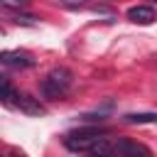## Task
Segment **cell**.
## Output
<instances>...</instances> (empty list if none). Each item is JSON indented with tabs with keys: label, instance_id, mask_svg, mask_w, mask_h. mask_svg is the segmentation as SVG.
Here are the masks:
<instances>
[{
	"label": "cell",
	"instance_id": "obj_5",
	"mask_svg": "<svg viewBox=\"0 0 157 157\" xmlns=\"http://www.w3.org/2000/svg\"><path fill=\"white\" fill-rule=\"evenodd\" d=\"M128 20L135 25H150V22H155V10L150 5H135L128 10Z\"/></svg>",
	"mask_w": 157,
	"mask_h": 157
},
{
	"label": "cell",
	"instance_id": "obj_12",
	"mask_svg": "<svg viewBox=\"0 0 157 157\" xmlns=\"http://www.w3.org/2000/svg\"><path fill=\"white\" fill-rule=\"evenodd\" d=\"M64 5H71V7H78V5H83L86 0H61Z\"/></svg>",
	"mask_w": 157,
	"mask_h": 157
},
{
	"label": "cell",
	"instance_id": "obj_8",
	"mask_svg": "<svg viewBox=\"0 0 157 157\" xmlns=\"http://www.w3.org/2000/svg\"><path fill=\"white\" fill-rule=\"evenodd\" d=\"M110 152H115V145H110L105 137H98L91 147V155H110Z\"/></svg>",
	"mask_w": 157,
	"mask_h": 157
},
{
	"label": "cell",
	"instance_id": "obj_6",
	"mask_svg": "<svg viewBox=\"0 0 157 157\" xmlns=\"http://www.w3.org/2000/svg\"><path fill=\"white\" fill-rule=\"evenodd\" d=\"M115 152H118V155H132V157H137V155L150 157V150H147L145 145L132 142V140H128V137H123V140H118V142H115Z\"/></svg>",
	"mask_w": 157,
	"mask_h": 157
},
{
	"label": "cell",
	"instance_id": "obj_11",
	"mask_svg": "<svg viewBox=\"0 0 157 157\" xmlns=\"http://www.w3.org/2000/svg\"><path fill=\"white\" fill-rule=\"evenodd\" d=\"M15 22H22V25H37V17H32V15H20V12H17Z\"/></svg>",
	"mask_w": 157,
	"mask_h": 157
},
{
	"label": "cell",
	"instance_id": "obj_1",
	"mask_svg": "<svg viewBox=\"0 0 157 157\" xmlns=\"http://www.w3.org/2000/svg\"><path fill=\"white\" fill-rule=\"evenodd\" d=\"M71 81H74V76H71L69 69H54V71L39 83V91H42L44 98H61V96L71 88Z\"/></svg>",
	"mask_w": 157,
	"mask_h": 157
},
{
	"label": "cell",
	"instance_id": "obj_2",
	"mask_svg": "<svg viewBox=\"0 0 157 157\" xmlns=\"http://www.w3.org/2000/svg\"><path fill=\"white\" fill-rule=\"evenodd\" d=\"M103 135H105V128H83V130L71 132V135L64 140V145H66L71 152H91L93 142H96L98 137H103Z\"/></svg>",
	"mask_w": 157,
	"mask_h": 157
},
{
	"label": "cell",
	"instance_id": "obj_4",
	"mask_svg": "<svg viewBox=\"0 0 157 157\" xmlns=\"http://www.w3.org/2000/svg\"><path fill=\"white\" fill-rule=\"evenodd\" d=\"M0 61L5 66H15V69H29L34 64V59L27 52H2L0 54Z\"/></svg>",
	"mask_w": 157,
	"mask_h": 157
},
{
	"label": "cell",
	"instance_id": "obj_3",
	"mask_svg": "<svg viewBox=\"0 0 157 157\" xmlns=\"http://www.w3.org/2000/svg\"><path fill=\"white\" fill-rule=\"evenodd\" d=\"M12 103L22 110V113H27V115H44L47 110H44V105L39 103V98H32L29 93H15V98H12Z\"/></svg>",
	"mask_w": 157,
	"mask_h": 157
},
{
	"label": "cell",
	"instance_id": "obj_9",
	"mask_svg": "<svg viewBox=\"0 0 157 157\" xmlns=\"http://www.w3.org/2000/svg\"><path fill=\"white\" fill-rule=\"evenodd\" d=\"M0 2H2L7 10H17V12H20V10H25V7L29 5V0H0Z\"/></svg>",
	"mask_w": 157,
	"mask_h": 157
},
{
	"label": "cell",
	"instance_id": "obj_7",
	"mask_svg": "<svg viewBox=\"0 0 157 157\" xmlns=\"http://www.w3.org/2000/svg\"><path fill=\"white\" fill-rule=\"evenodd\" d=\"M128 123L132 125H142V123H157V113H128L125 115Z\"/></svg>",
	"mask_w": 157,
	"mask_h": 157
},
{
	"label": "cell",
	"instance_id": "obj_10",
	"mask_svg": "<svg viewBox=\"0 0 157 157\" xmlns=\"http://www.w3.org/2000/svg\"><path fill=\"white\" fill-rule=\"evenodd\" d=\"M15 93H17V91H15V88L10 86V81L5 78V81H2V101H5V103H12Z\"/></svg>",
	"mask_w": 157,
	"mask_h": 157
}]
</instances>
